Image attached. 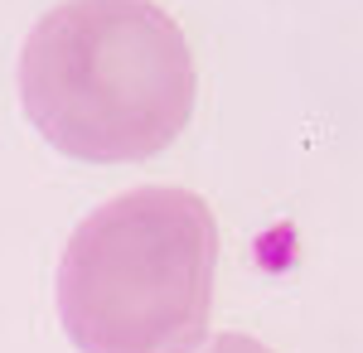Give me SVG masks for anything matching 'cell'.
<instances>
[{
	"label": "cell",
	"instance_id": "7a4b0ae2",
	"mask_svg": "<svg viewBox=\"0 0 363 353\" xmlns=\"http://www.w3.org/2000/svg\"><path fill=\"white\" fill-rule=\"evenodd\" d=\"M218 223L189 189H131L73 228L58 320L83 353H194L213 315Z\"/></svg>",
	"mask_w": 363,
	"mask_h": 353
},
{
	"label": "cell",
	"instance_id": "3957f363",
	"mask_svg": "<svg viewBox=\"0 0 363 353\" xmlns=\"http://www.w3.org/2000/svg\"><path fill=\"white\" fill-rule=\"evenodd\" d=\"M203 353H272V349L262 339H252V334H218Z\"/></svg>",
	"mask_w": 363,
	"mask_h": 353
},
{
	"label": "cell",
	"instance_id": "6da1fadb",
	"mask_svg": "<svg viewBox=\"0 0 363 353\" xmlns=\"http://www.w3.org/2000/svg\"><path fill=\"white\" fill-rule=\"evenodd\" d=\"M194 97V49L155 0H63L20 49L25 116L68 160H150L189 126Z\"/></svg>",
	"mask_w": 363,
	"mask_h": 353
}]
</instances>
